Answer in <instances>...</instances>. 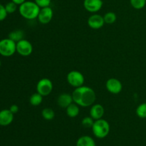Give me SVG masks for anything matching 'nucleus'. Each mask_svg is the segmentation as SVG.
Masks as SVG:
<instances>
[{
    "instance_id": "obj_6",
    "label": "nucleus",
    "mask_w": 146,
    "mask_h": 146,
    "mask_svg": "<svg viewBox=\"0 0 146 146\" xmlns=\"http://www.w3.org/2000/svg\"><path fill=\"white\" fill-rule=\"evenodd\" d=\"M53 91V83L49 78H43L36 84V92L43 96H47Z\"/></svg>"
},
{
    "instance_id": "obj_7",
    "label": "nucleus",
    "mask_w": 146,
    "mask_h": 146,
    "mask_svg": "<svg viewBox=\"0 0 146 146\" xmlns=\"http://www.w3.org/2000/svg\"><path fill=\"white\" fill-rule=\"evenodd\" d=\"M17 52L22 56H29L33 52V46L29 41L22 39L17 43Z\"/></svg>"
},
{
    "instance_id": "obj_19",
    "label": "nucleus",
    "mask_w": 146,
    "mask_h": 146,
    "mask_svg": "<svg viewBox=\"0 0 146 146\" xmlns=\"http://www.w3.org/2000/svg\"><path fill=\"white\" fill-rule=\"evenodd\" d=\"M42 118L46 121H51L55 118V112L50 108H45L41 111Z\"/></svg>"
},
{
    "instance_id": "obj_28",
    "label": "nucleus",
    "mask_w": 146,
    "mask_h": 146,
    "mask_svg": "<svg viewBox=\"0 0 146 146\" xmlns=\"http://www.w3.org/2000/svg\"><path fill=\"white\" fill-rule=\"evenodd\" d=\"M11 1L15 3V4H17V5H21L24 1H26V0H11Z\"/></svg>"
},
{
    "instance_id": "obj_24",
    "label": "nucleus",
    "mask_w": 146,
    "mask_h": 146,
    "mask_svg": "<svg viewBox=\"0 0 146 146\" xmlns=\"http://www.w3.org/2000/svg\"><path fill=\"white\" fill-rule=\"evenodd\" d=\"M6 11L8 14H13L15 12L17 9V4L13 2L12 1H9V2L7 3L5 5Z\"/></svg>"
},
{
    "instance_id": "obj_29",
    "label": "nucleus",
    "mask_w": 146,
    "mask_h": 146,
    "mask_svg": "<svg viewBox=\"0 0 146 146\" xmlns=\"http://www.w3.org/2000/svg\"><path fill=\"white\" fill-rule=\"evenodd\" d=\"M0 67H1V61H0Z\"/></svg>"
},
{
    "instance_id": "obj_2",
    "label": "nucleus",
    "mask_w": 146,
    "mask_h": 146,
    "mask_svg": "<svg viewBox=\"0 0 146 146\" xmlns=\"http://www.w3.org/2000/svg\"><path fill=\"white\" fill-rule=\"evenodd\" d=\"M41 8L36 4L35 1H26L19 5V11L23 18L27 20L37 19Z\"/></svg>"
},
{
    "instance_id": "obj_13",
    "label": "nucleus",
    "mask_w": 146,
    "mask_h": 146,
    "mask_svg": "<svg viewBox=\"0 0 146 146\" xmlns=\"http://www.w3.org/2000/svg\"><path fill=\"white\" fill-rule=\"evenodd\" d=\"M105 113V109L104 106L99 104H93L90 109V116L94 120L101 119L104 117Z\"/></svg>"
},
{
    "instance_id": "obj_3",
    "label": "nucleus",
    "mask_w": 146,
    "mask_h": 146,
    "mask_svg": "<svg viewBox=\"0 0 146 146\" xmlns=\"http://www.w3.org/2000/svg\"><path fill=\"white\" fill-rule=\"evenodd\" d=\"M91 129H92L93 134L96 138L103 139L108 136L110 133L111 127L109 123L106 120L101 118L94 121Z\"/></svg>"
},
{
    "instance_id": "obj_17",
    "label": "nucleus",
    "mask_w": 146,
    "mask_h": 146,
    "mask_svg": "<svg viewBox=\"0 0 146 146\" xmlns=\"http://www.w3.org/2000/svg\"><path fill=\"white\" fill-rule=\"evenodd\" d=\"M8 38H9L10 39L13 40V41H15L16 43H17L18 41L24 39V32L22 31V30H20V29L14 30V31H11V32L9 34Z\"/></svg>"
},
{
    "instance_id": "obj_22",
    "label": "nucleus",
    "mask_w": 146,
    "mask_h": 146,
    "mask_svg": "<svg viewBox=\"0 0 146 146\" xmlns=\"http://www.w3.org/2000/svg\"><path fill=\"white\" fill-rule=\"evenodd\" d=\"M131 6L135 9H141L146 4V0H130Z\"/></svg>"
},
{
    "instance_id": "obj_4",
    "label": "nucleus",
    "mask_w": 146,
    "mask_h": 146,
    "mask_svg": "<svg viewBox=\"0 0 146 146\" xmlns=\"http://www.w3.org/2000/svg\"><path fill=\"white\" fill-rule=\"evenodd\" d=\"M17 52V43L9 38L0 41V54L4 57H10Z\"/></svg>"
},
{
    "instance_id": "obj_25",
    "label": "nucleus",
    "mask_w": 146,
    "mask_h": 146,
    "mask_svg": "<svg viewBox=\"0 0 146 146\" xmlns=\"http://www.w3.org/2000/svg\"><path fill=\"white\" fill-rule=\"evenodd\" d=\"M34 1L40 8H43V7H50L51 0H34Z\"/></svg>"
},
{
    "instance_id": "obj_23",
    "label": "nucleus",
    "mask_w": 146,
    "mask_h": 146,
    "mask_svg": "<svg viewBox=\"0 0 146 146\" xmlns=\"http://www.w3.org/2000/svg\"><path fill=\"white\" fill-rule=\"evenodd\" d=\"M94 121H95V120L91 118V116H87L83 118L82 121H81V124L84 128H92L93 125H94Z\"/></svg>"
},
{
    "instance_id": "obj_20",
    "label": "nucleus",
    "mask_w": 146,
    "mask_h": 146,
    "mask_svg": "<svg viewBox=\"0 0 146 146\" xmlns=\"http://www.w3.org/2000/svg\"><path fill=\"white\" fill-rule=\"evenodd\" d=\"M104 21H105V24H112L113 23H115V21H116L117 16L113 11H109V12H107L104 14Z\"/></svg>"
},
{
    "instance_id": "obj_10",
    "label": "nucleus",
    "mask_w": 146,
    "mask_h": 146,
    "mask_svg": "<svg viewBox=\"0 0 146 146\" xmlns=\"http://www.w3.org/2000/svg\"><path fill=\"white\" fill-rule=\"evenodd\" d=\"M88 25L93 29H100L105 24L104 17L98 14H94L88 19Z\"/></svg>"
},
{
    "instance_id": "obj_15",
    "label": "nucleus",
    "mask_w": 146,
    "mask_h": 146,
    "mask_svg": "<svg viewBox=\"0 0 146 146\" xmlns=\"http://www.w3.org/2000/svg\"><path fill=\"white\" fill-rule=\"evenodd\" d=\"M76 146H96V142L92 137L83 135L77 140Z\"/></svg>"
},
{
    "instance_id": "obj_21",
    "label": "nucleus",
    "mask_w": 146,
    "mask_h": 146,
    "mask_svg": "<svg viewBox=\"0 0 146 146\" xmlns=\"http://www.w3.org/2000/svg\"><path fill=\"white\" fill-rule=\"evenodd\" d=\"M136 113L137 116L139 117L140 118H146V103H143V104H140L136 108Z\"/></svg>"
},
{
    "instance_id": "obj_16",
    "label": "nucleus",
    "mask_w": 146,
    "mask_h": 146,
    "mask_svg": "<svg viewBox=\"0 0 146 146\" xmlns=\"http://www.w3.org/2000/svg\"><path fill=\"white\" fill-rule=\"evenodd\" d=\"M66 114L68 117L76 118V117L78 116L80 113L79 106L76 103H72L71 105H69L66 108Z\"/></svg>"
},
{
    "instance_id": "obj_9",
    "label": "nucleus",
    "mask_w": 146,
    "mask_h": 146,
    "mask_svg": "<svg viewBox=\"0 0 146 146\" xmlns=\"http://www.w3.org/2000/svg\"><path fill=\"white\" fill-rule=\"evenodd\" d=\"M53 17H54V11L50 7H46L41 8L37 19L41 24H47L51 22Z\"/></svg>"
},
{
    "instance_id": "obj_18",
    "label": "nucleus",
    "mask_w": 146,
    "mask_h": 146,
    "mask_svg": "<svg viewBox=\"0 0 146 146\" xmlns=\"http://www.w3.org/2000/svg\"><path fill=\"white\" fill-rule=\"evenodd\" d=\"M43 96L39 94L38 93H35L33 94L29 98V103L33 106H38L41 105L43 101Z\"/></svg>"
},
{
    "instance_id": "obj_12",
    "label": "nucleus",
    "mask_w": 146,
    "mask_h": 146,
    "mask_svg": "<svg viewBox=\"0 0 146 146\" xmlns=\"http://www.w3.org/2000/svg\"><path fill=\"white\" fill-rule=\"evenodd\" d=\"M14 114L9 109H4L0 111V125L8 126L14 121Z\"/></svg>"
},
{
    "instance_id": "obj_8",
    "label": "nucleus",
    "mask_w": 146,
    "mask_h": 146,
    "mask_svg": "<svg viewBox=\"0 0 146 146\" xmlns=\"http://www.w3.org/2000/svg\"><path fill=\"white\" fill-rule=\"evenodd\" d=\"M107 91L112 94H118L123 89V85L121 81L115 78H111L107 80L106 83Z\"/></svg>"
},
{
    "instance_id": "obj_26",
    "label": "nucleus",
    "mask_w": 146,
    "mask_h": 146,
    "mask_svg": "<svg viewBox=\"0 0 146 146\" xmlns=\"http://www.w3.org/2000/svg\"><path fill=\"white\" fill-rule=\"evenodd\" d=\"M7 14H8V13L6 11L5 6L0 3V21L5 19L7 17Z\"/></svg>"
},
{
    "instance_id": "obj_14",
    "label": "nucleus",
    "mask_w": 146,
    "mask_h": 146,
    "mask_svg": "<svg viewBox=\"0 0 146 146\" xmlns=\"http://www.w3.org/2000/svg\"><path fill=\"white\" fill-rule=\"evenodd\" d=\"M72 103H74L72 95L66 93L60 94L57 98V104L62 108H66Z\"/></svg>"
},
{
    "instance_id": "obj_5",
    "label": "nucleus",
    "mask_w": 146,
    "mask_h": 146,
    "mask_svg": "<svg viewBox=\"0 0 146 146\" xmlns=\"http://www.w3.org/2000/svg\"><path fill=\"white\" fill-rule=\"evenodd\" d=\"M66 79L68 84L75 88L82 86L85 83V78L82 73L78 71H75V70L71 71L68 73Z\"/></svg>"
},
{
    "instance_id": "obj_27",
    "label": "nucleus",
    "mask_w": 146,
    "mask_h": 146,
    "mask_svg": "<svg viewBox=\"0 0 146 146\" xmlns=\"http://www.w3.org/2000/svg\"><path fill=\"white\" fill-rule=\"evenodd\" d=\"M9 109L10 111H11V112L14 114L17 113L19 111V106L17 105H16V104H13V105H11Z\"/></svg>"
},
{
    "instance_id": "obj_11",
    "label": "nucleus",
    "mask_w": 146,
    "mask_h": 146,
    "mask_svg": "<svg viewBox=\"0 0 146 146\" xmlns=\"http://www.w3.org/2000/svg\"><path fill=\"white\" fill-rule=\"evenodd\" d=\"M84 7L88 12L96 13L102 8L103 1L102 0H84Z\"/></svg>"
},
{
    "instance_id": "obj_1",
    "label": "nucleus",
    "mask_w": 146,
    "mask_h": 146,
    "mask_svg": "<svg viewBox=\"0 0 146 146\" xmlns=\"http://www.w3.org/2000/svg\"><path fill=\"white\" fill-rule=\"evenodd\" d=\"M71 95L74 102L81 107L91 106L96 100V94L94 90L86 86L76 88Z\"/></svg>"
}]
</instances>
